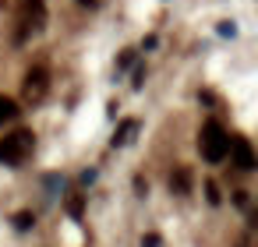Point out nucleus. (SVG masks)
Listing matches in <instances>:
<instances>
[{"instance_id":"obj_10","label":"nucleus","mask_w":258,"mask_h":247,"mask_svg":"<svg viewBox=\"0 0 258 247\" xmlns=\"http://www.w3.org/2000/svg\"><path fill=\"white\" fill-rule=\"evenodd\" d=\"M43 184H46V191H50V198H53V194H57V191L64 187V177H57V173H53V177H46Z\"/></svg>"},{"instance_id":"obj_7","label":"nucleus","mask_w":258,"mask_h":247,"mask_svg":"<svg viewBox=\"0 0 258 247\" xmlns=\"http://www.w3.org/2000/svg\"><path fill=\"white\" fill-rule=\"evenodd\" d=\"M15 117H18V103H15L11 96H0V127L11 124Z\"/></svg>"},{"instance_id":"obj_1","label":"nucleus","mask_w":258,"mask_h":247,"mask_svg":"<svg viewBox=\"0 0 258 247\" xmlns=\"http://www.w3.org/2000/svg\"><path fill=\"white\" fill-rule=\"evenodd\" d=\"M198 148H202V159H205V162H223V159L230 155V134L223 131L219 120H209V124L202 127Z\"/></svg>"},{"instance_id":"obj_11","label":"nucleus","mask_w":258,"mask_h":247,"mask_svg":"<svg viewBox=\"0 0 258 247\" xmlns=\"http://www.w3.org/2000/svg\"><path fill=\"white\" fill-rule=\"evenodd\" d=\"M205 198H209V205H219V201H223V194H219V187H216L212 180L205 184Z\"/></svg>"},{"instance_id":"obj_16","label":"nucleus","mask_w":258,"mask_h":247,"mask_svg":"<svg viewBox=\"0 0 258 247\" xmlns=\"http://www.w3.org/2000/svg\"><path fill=\"white\" fill-rule=\"evenodd\" d=\"M135 89H142L145 85V67H135V81H131Z\"/></svg>"},{"instance_id":"obj_12","label":"nucleus","mask_w":258,"mask_h":247,"mask_svg":"<svg viewBox=\"0 0 258 247\" xmlns=\"http://www.w3.org/2000/svg\"><path fill=\"white\" fill-rule=\"evenodd\" d=\"M131 64H135V50H124V53H120V60H117V71H127Z\"/></svg>"},{"instance_id":"obj_18","label":"nucleus","mask_w":258,"mask_h":247,"mask_svg":"<svg viewBox=\"0 0 258 247\" xmlns=\"http://www.w3.org/2000/svg\"><path fill=\"white\" fill-rule=\"evenodd\" d=\"M78 4H82V8H96V0H78Z\"/></svg>"},{"instance_id":"obj_6","label":"nucleus","mask_w":258,"mask_h":247,"mask_svg":"<svg viewBox=\"0 0 258 247\" xmlns=\"http://www.w3.org/2000/svg\"><path fill=\"white\" fill-rule=\"evenodd\" d=\"M170 191H173V194H187V191H191V173H187L184 166L170 177Z\"/></svg>"},{"instance_id":"obj_3","label":"nucleus","mask_w":258,"mask_h":247,"mask_svg":"<svg viewBox=\"0 0 258 247\" xmlns=\"http://www.w3.org/2000/svg\"><path fill=\"white\" fill-rule=\"evenodd\" d=\"M230 152H233V162H237V170L251 173V170L258 166V159H254V148H251V141H247V138H230Z\"/></svg>"},{"instance_id":"obj_4","label":"nucleus","mask_w":258,"mask_h":247,"mask_svg":"<svg viewBox=\"0 0 258 247\" xmlns=\"http://www.w3.org/2000/svg\"><path fill=\"white\" fill-rule=\"evenodd\" d=\"M46 85H50V74H46V67H32V71L25 74V99L39 103V99L46 96Z\"/></svg>"},{"instance_id":"obj_14","label":"nucleus","mask_w":258,"mask_h":247,"mask_svg":"<svg viewBox=\"0 0 258 247\" xmlns=\"http://www.w3.org/2000/svg\"><path fill=\"white\" fill-rule=\"evenodd\" d=\"M96 177H99L96 170H85V173H82V187H92V184H96Z\"/></svg>"},{"instance_id":"obj_8","label":"nucleus","mask_w":258,"mask_h":247,"mask_svg":"<svg viewBox=\"0 0 258 247\" xmlns=\"http://www.w3.org/2000/svg\"><path fill=\"white\" fill-rule=\"evenodd\" d=\"M32 226H36V215H32V212H18V215H15V229H18V233H29Z\"/></svg>"},{"instance_id":"obj_9","label":"nucleus","mask_w":258,"mask_h":247,"mask_svg":"<svg viewBox=\"0 0 258 247\" xmlns=\"http://www.w3.org/2000/svg\"><path fill=\"white\" fill-rule=\"evenodd\" d=\"M82 208H85V198H82V194H75V198L68 201V212H71L75 219H82Z\"/></svg>"},{"instance_id":"obj_5","label":"nucleus","mask_w":258,"mask_h":247,"mask_svg":"<svg viewBox=\"0 0 258 247\" xmlns=\"http://www.w3.org/2000/svg\"><path fill=\"white\" fill-rule=\"evenodd\" d=\"M138 127H142L138 120H120V127H117V131H113V138H110V145H113V148L131 145V138L138 134Z\"/></svg>"},{"instance_id":"obj_2","label":"nucleus","mask_w":258,"mask_h":247,"mask_svg":"<svg viewBox=\"0 0 258 247\" xmlns=\"http://www.w3.org/2000/svg\"><path fill=\"white\" fill-rule=\"evenodd\" d=\"M32 148H36V134L32 131H15V134H8L0 141V162L18 166V162H25L32 155Z\"/></svg>"},{"instance_id":"obj_17","label":"nucleus","mask_w":258,"mask_h":247,"mask_svg":"<svg viewBox=\"0 0 258 247\" xmlns=\"http://www.w3.org/2000/svg\"><path fill=\"white\" fill-rule=\"evenodd\" d=\"M135 191H138V194H149V184H145V177H135Z\"/></svg>"},{"instance_id":"obj_15","label":"nucleus","mask_w":258,"mask_h":247,"mask_svg":"<svg viewBox=\"0 0 258 247\" xmlns=\"http://www.w3.org/2000/svg\"><path fill=\"white\" fill-rule=\"evenodd\" d=\"M159 243H163V240H159L156 233H145V236H142V247H159Z\"/></svg>"},{"instance_id":"obj_13","label":"nucleus","mask_w":258,"mask_h":247,"mask_svg":"<svg viewBox=\"0 0 258 247\" xmlns=\"http://www.w3.org/2000/svg\"><path fill=\"white\" fill-rule=\"evenodd\" d=\"M219 36H223V39H233V36H237V25H233V22H219Z\"/></svg>"}]
</instances>
